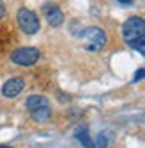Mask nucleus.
I'll return each mask as SVG.
<instances>
[{
	"instance_id": "nucleus-1",
	"label": "nucleus",
	"mask_w": 145,
	"mask_h": 148,
	"mask_svg": "<svg viewBox=\"0 0 145 148\" xmlns=\"http://www.w3.org/2000/svg\"><path fill=\"white\" fill-rule=\"evenodd\" d=\"M82 47L88 52H100L108 43V36L100 27H88L82 30Z\"/></svg>"
},
{
	"instance_id": "nucleus-2",
	"label": "nucleus",
	"mask_w": 145,
	"mask_h": 148,
	"mask_svg": "<svg viewBox=\"0 0 145 148\" xmlns=\"http://www.w3.org/2000/svg\"><path fill=\"white\" fill-rule=\"evenodd\" d=\"M145 36V22L142 16H131L122 27V38L126 43H131V41L143 38Z\"/></svg>"
},
{
	"instance_id": "nucleus-3",
	"label": "nucleus",
	"mask_w": 145,
	"mask_h": 148,
	"mask_svg": "<svg viewBox=\"0 0 145 148\" xmlns=\"http://www.w3.org/2000/svg\"><path fill=\"white\" fill-rule=\"evenodd\" d=\"M16 22H18V27L22 29L25 34H29V36L36 34L38 30H39V18L36 16V13H32V11H30V9H27V7L18 9V13H16Z\"/></svg>"
},
{
	"instance_id": "nucleus-4",
	"label": "nucleus",
	"mask_w": 145,
	"mask_h": 148,
	"mask_svg": "<svg viewBox=\"0 0 145 148\" xmlns=\"http://www.w3.org/2000/svg\"><path fill=\"white\" fill-rule=\"evenodd\" d=\"M39 59V50L36 47H20L11 54V61L18 66H32Z\"/></svg>"
},
{
	"instance_id": "nucleus-5",
	"label": "nucleus",
	"mask_w": 145,
	"mask_h": 148,
	"mask_svg": "<svg viewBox=\"0 0 145 148\" xmlns=\"http://www.w3.org/2000/svg\"><path fill=\"white\" fill-rule=\"evenodd\" d=\"M23 88H25L23 79H20V77L9 79L4 86H2V95H4L6 98H16L18 95L23 91Z\"/></svg>"
},
{
	"instance_id": "nucleus-6",
	"label": "nucleus",
	"mask_w": 145,
	"mask_h": 148,
	"mask_svg": "<svg viewBox=\"0 0 145 148\" xmlns=\"http://www.w3.org/2000/svg\"><path fill=\"white\" fill-rule=\"evenodd\" d=\"M43 13L47 14V22L48 25H52V27H59L61 23L65 22V13L61 11V9L54 4H47L43 5Z\"/></svg>"
},
{
	"instance_id": "nucleus-7",
	"label": "nucleus",
	"mask_w": 145,
	"mask_h": 148,
	"mask_svg": "<svg viewBox=\"0 0 145 148\" xmlns=\"http://www.w3.org/2000/svg\"><path fill=\"white\" fill-rule=\"evenodd\" d=\"M50 102L47 97H41V95H30V97L25 100V107L29 112H34L38 109H43V107H48Z\"/></svg>"
},
{
	"instance_id": "nucleus-8",
	"label": "nucleus",
	"mask_w": 145,
	"mask_h": 148,
	"mask_svg": "<svg viewBox=\"0 0 145 148\" xmlns=\"http://www.w3.org/2000/svg\"><path fill=\"white\" fill-rule=\"evenodd\" d=\"M75 137H77V141L84 146V148H93V141H91V137H90V134H88V129H86V127H81V129H77Z\"/></svg>"
},
{
	"instance_id": "nucleus-9",
	"label": "nucleus",
	"mask_w": 145,
	"mask_h": 148,
	"mask_svg": "<svg viewBox=\"0 0 145 148\" xmlns=\"http://www.w3.org/2000/svg\"><path fill=\"white\" fill-rule=\"evenodd\" d=\"M30 116H32L36 121L43 123V121H47L50 116H52V109H50V105H48V107H43V109H38L34 112H30Z\"/></svg>"
},
{
	"instance_id": "nucleus-10",
	"label": "nucleus",
	"mask_w": 145,
	"mask_h": 148,
	"mask_svg": "<svg viewBox=\"0 0 145 148\" xmlns=\"http://www.w3.org/2000/svg\"><path fill=\"white\" fill-rule=\"evenodd\" d=\"M131 48H134V50H138L140 54L143 56L145 54V36L143 38H138V39H134V41H131V43H127Z\"/></svg>"
},
{
	"instance_id": "nucleus-11",
	"label": "nucleus",
	"mask_w": 145,
	"mask_h": 148,
	"mask_svg": "<svg viewBox=\"0 0 145 148\" xmlns=\"http://www.w3.org/2000/svg\"><path fill=\"white\" fill-rule=\"evenodd\" d=\"M93 148H108V137H106V134H99L97 136V139H95V143H93Z\"/></svg>"
},
{
	"instance_id": "nucleus-12",
	"label": "nucleus",
	"mask_w": 145,
	"mask_h": 148,
	"mask_svg": "<svg viewBox=\"0 0 145 148\" xmlns=\"http://www.w3.org/2000/svg\"><path fill=\"white\" fill-rule=\"evenodd\" d=\"M143 73H145V70H143V68H140L136 73H134V79H133V82H138V80H142V79H143Z\"/></svg>"
},
{
	"instance_id": "nucleus-13",
	"label": "nucleus",
	"mask_w": 145,
	"mask_h": 148,
	"mask_svg": "<svg viewBox=\"0 0 145 148\" xmlns=\"http://www.w3.org/2000/svg\"><path fill=\"white\" fill-rule=\"evenodd\" d=\"M4 14H6V5H4L2 0H0V20L4 18Z\"/></svg>"
},
{
	"instance_id": "nucleus-14",
	"label": "nucleus",
	"mask_w": 145,
	"mask_h": 148,
	"mask_svg": "<svg viewBox=\"0 0 145 148\" xmlns=\"http://www.w3.org/2000/svg\"><path fill=\"white\" fill-rule=\"evenodd\" d=\"M120 4H124V5H133V0H118Z\"/></svg>"
},
{
	"instance_id": "nucleus-15",
	"label": "nucleus",
	"mask_w": 145,
	"mask_h": 148,
	"mask_svg": "<svg viewBox=\"0 0 145 148\" xmlns=\"http://www.w3.org/2000/svg\"><path fill=\"white\" fill-rule=\"evenodd\" d=\"M0 148H13V146H9V145H0Z\"/></svg>"
}]
</instances>
